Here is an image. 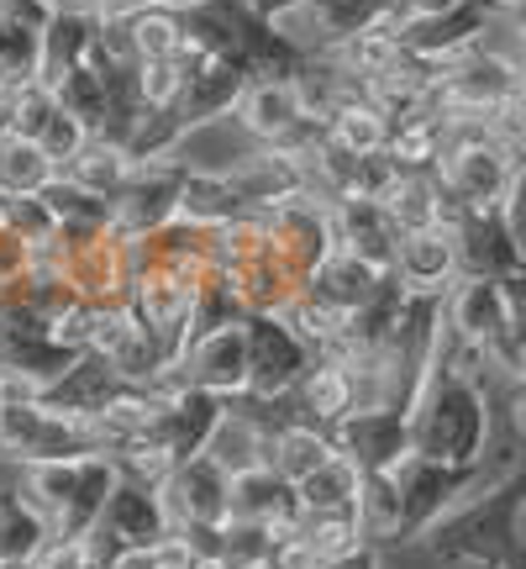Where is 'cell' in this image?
I'll return each instance as SVG.
<instances>
[{"instance_id":"obj_1","label":"cell","mask_w":526,"mask_h":569,"mask_svg":"<svg viewBox=\"0 0 526 569\" xmlns=\"http://www.w3.org/2000/svg\"><path fill=\"white\" fill-rule=\"evenodd\" d=\"M489 359L479 348L443 332L437 365L426 375L422 396L411 407V443L422 459L437 465H485L489 432H495V401H489Z\"/></svg>"},{"instance_id":"obj_2","label":"cell","mask_w":526,"mask_h":569,"mask_svg":"<svg viewBox=\"0 0 526 569\" xmlns=\"http://www.w3.org/2000/svg\"><path fill=\"white\" fill-rule=\"evenodd\" d=\"M522 511H526V465H516L510 475L489 480V490L468 496L464 507H453L437 528L426 532L432 553L479 569H526Z\"/></svg>"},{"instance_id":"obj_3","label":"cell","mask_w":526,"mask_h":569,"mask_svg":"<svg viewBox=\"0 0 526 569\" xmlns=\"http://www.w3.org/2000/svg\"><path fill=\"white\" fill-rule=\"evenodd\" d=\"M437 180L464 201V211L506 206V190L516 180V153L495 138L489 117H447V148L437 163Z\"/></svg>"},{"instance_id":"obj_4","label":"cell","mask_w":526,"mask_h":569,"mask_svg":"<svg viewBox=\"0 0 526 569\" xmlns=\"http://www.w3.org/2000/svg\"><path fill=\"white\" fill-rule=\"evenodd\" d=\"M101 438L84 417L53 411L48 401H21L0 407V459L17 465H69V459H95Z\"/></svg>"},{"instance_id":"obj_5","label":"cell","mask_w":526,"mask_h":569,"mask_svg":"<svg viewBox=\"0 0 526 569\" xmlns=\"http://www.w3.org/2000/svg\"><path fill=\"white\" fill-rule=\"evenodd\" d=\"M395 480H401V538H426L453 507L479 496L489 475L485 465H437V459L411 453L395 469Z\"/></svg>"},{"instance_id":"obj_6","label":"cell","mask_w":526,"mask_h":569,"mask_svg":"<svg viewBox=\"0 0 526 569\" xmlns=\"http://www.w3.org/2000/svg\"><path fill=\"white\" fill-rule=\"evenodd\" d=\"M180 63H184V96H180V106H174V117L184 122V132H201V127L232 117V111L243 106V96L253 90V74H247V69H237L232 59L205 53L195 42H184Z\"/></svg>"},{"instance_id":"obj_7","label":"cell","mask_w":526,"mask_h":569,"mask_svg":"<svg viewBox=\"0 0 526 569\" xmlns=\"http://www.w3.org/2000/svg\"><path fill=\"white\" fill-rule=\"evenodd\" d=\"M390 17V0H305V6H295V11H284L280 32L301 53H311V59H322V53H337V48H347L353 38H364V32H374L380 21Z\"/></svg>"},{"instance_id":"obj_8","label":"cell","mask_w":526,"mask_h":569,"mask_svg":"<svg viewBox=\"0 0 526 569\" xmlns=\"http://www.w3.org/2000/svg\"><path fill=\"white\" fill-rule=\"evenodd\" d=\"M247 359H253V390L259 396H290L301 375L316 365V353L284 311H253L247 317Z\"/></svg>"},{"instance_id":"obj_9","label":"cell","mask_w":526,"mask_h":569,"mask_svg":"<svg viewBox=\"0 0 526 569\" xmlns=\"http://www.w3.org/2000/svg\"><path fill=\"white\" fill-rule=\"evenodd\" d=\"M184 180H190V163L184 159H159V163H138V174L117 196V227L127 238H153L180 217L184 206Z\"/></svg>"},{"instance_id":"obj_10","label":"cell","mask_w":526,"mask_h":569,"mask_svg":"<svg viewBox=\"0 0 526 569\" xmlns=\"http://www.w3.org/2000/svg\"><path fill=\"white\" fill-rule=\"evenodd\" d=\"M101 543L111 549H159L174 538V517H169V501H163L159 486H142V480H117L111 501H105V517L95 528Z\"/></svg>"},{"instance_id":"obj_11","label":"cell","mask_w":526,"mask_h":569,"mask_svg":"<svg viewBox=\"0 0 526 569\" xmlns=\"http://www.w3.org/2000/svg\"><path fill=\"white\" fill-rule=\"evenodd\" d=\"M332 438H337V453H347L364 475H395L416 453V443H411V411L401 407L353 411Z\"/></svg>"},{"instance_id":"obj_12","label":"cell","mask_w":526,"mask_h":569,"mask_svg":"<svg viewBox=\"0 0 526 569\" xmlns=\"http://www.w3.org/2000/svg\"><path fill=\"white\" fill-rule=\"evenodd\" d=\"M301 517H305L301 486L284 480L274 465L232 475V522H259V528H269L284 543V538L301 532Z\"/></svg>"},{"instance_id":"obj_13","label":"cell","mask_w":526,"mask_h":569,"mask_svg":"<svg viewBox=\"0 0 526 569\" xmlns=\"http://www.w3.org/2000/svg\"><path fill=\"white\" fill-rule=\"evenodd\" d=\"M458 264H464V274H479V280H510V274H522L526 248L516 238V227L506 222V206L464 211V222H458Z\"/></svg>"},{"instance_id":"obj_14","label":"cell","mask_w":526,"mask_h":569,"mask_svg":"<svg viewBox=\"0 0 526 569\" xmlns=\"http://www.w3.org/2000/svg\"><path fill=\"white\" fill-rule=\"evenodd\" d=\"M163 501H169L174 528H195V522H232V475H226L211 453H195V459H184V465L169 475Z\"/></svg>"},{"instance_id":"obj_15","label":"cell","mask_w":526,"mask_h":569,"mask_svg":"<svg viewBox=\"0 0 526 569\" xmlns=\"http://www.w3.org/2000/svg\"><path fill=\"white\" fill-rule=\"evenodd\" d=\"M510 327V296H506V280H479V274H464V280L447 290V332L458 338V343L489 348L506 338Z\"/></svg>"},{"instance_id":"obj_16","label":"cell","mask_w":526,"mask_h":569,"mask_svg":"<svg viewBox=\"0 0 526 569\" xmlns=\"http://www.w3.org/2000/svg\"><path fill=\"white\" fill-rule=\"evenodd\" d=\"M222 417H226V396L201 390V386H184L180 396H169V401H163L159 422H153V438H159V443L184 465V459H195V453L211 448Z\"/></svg>"},{"instance_id":"obj_17","label":"cell","mask_w":526,"mask_h":569,"mask_svg":"<svg viewBox=\"0 0 526 569\" xmlns=\"http://www.w3.org/2000/svg\"><path fill=\"white\" fill-rule=\"evenodd\" d=\"M190 386L216 390L226 401H237L253 390V359H247V327H226V332H211V338H195L190 353L180 359Z\"/></svg>"},{"instance_id":"obj_18","label":"cell","mask_w":526,"mask_h":569,"mask_svg":"<svg viewBox=\"0 0 526 569\" xmlns=\"http://www.w3.org/2000/svg\"><path fill=\"white\" fill-rule=\"evenodd\" d=\"M405 290L422 296H447L464 280L458 264V227H422V232H401V259H395Z\"/></svg>"},{"instance_id":"obj_19","label":"cell","mask_w":526,"mask_h":569,"mask_svg":"<svg viewBox=\"0 0 526 569\" xmlns=\"http://www.w3.org/2000/svg\"><path fill=\"white\" fill-rule=\"evenodd\" d=\"M222 174L237 184V196L247 201V211H269V206H284L311 190V169H305L301 159H290V153L263 148V142L253 153H243L232 169H222Z\"/></svg>"},{"instance_id":"obj_20","label":"cell","mask_w":526,"mask_h":569,"mask_svg":"<svg viewBox=\"0 0 526 569\" xmlns=\"http://www.w3.org/2000/svg\"><path fill=\"white\" fill-rule=\"evenodd\" d=\"M332 222H337V248L364 259L380 274H395L401 259V227L390 222V211L380 201H332Z\"/></svg>"},{"instance_id":"obj_21","label":"cell","mask_w":526,"mask_h":569,"mask_svg":"<svg viewBox=\"0 0 526 569\" xmlns=\"http://www.w3.org/2000/svg\"><path fill=\"white\" fill-rule=\"evenodd\" d=\"M295 396V407L311 427H326V432H337V427L358 411V380H353V365H347L343 353H332V359H316V365L301 375V386L290 390Z\"/></svg>"},{"instance_id":"obj_22","label":"cell","mask_w":526,"mask_h":569,"mask_svg":"<svg viewBox=\"0 0 526 569\" xmlns=\"http://www.w3.org/2000/svg\"><path fill=\"white\" fill-rule=\"evenodd\" d=\"M127 386H132V380H127L105 353L84 348V359L69 369L63 380H53V386L42 390V401H48L53 411H69V417H84V422H90V417H101V411L111 407Z\"/></svg>"},{"instance_id":"obj_23","label":"cell","mask_w":526,"mask_h":569,"mask_svg":"<svg viewBox=\"0 0 526 569\" xmlns=\"http://www.w3.org/2000/svg\"><path fill=\"white\" fill-rule=\"evenodd\" d=\"M390 132H395V122H390L385 111L368 101L364 90L343 96V101L326 111V138L337 142L343 153H353V159H374V153H385Z\"/></svg>"},{"instance_id":"obj_24","label":"cell","mask_w":526,"mask_h":569,"mask_svg":"<svg viewBox=\"0 0 526 569\" xmlns=\"http://www.w3.org/2000/svg\"><path fill=\"white\" fill-rule=\"evenodd\" d=\"M84 359V348H69L48 332H0V369H17L27 380H38L42 390L63 380L69 369Z\"/></svg>"},{"instance_id":"obj_25","label":"cell","mask_w":526,"mask_h":569,"mask_svg":"<svg viewBox=\"0 0 526 569\" xmlns=\"http://www.w3.org/2000/svg\"><path fill=\"white\" fill-rule=\"evenodd\" d=\"M95 38H101V17H63V11H53V21L42 27V84L59 90L63 74L84 69Z\"/></svg>"},{"instance_id":"obj_26","label":"cell","mask_w":526,"mask_h":569,"mask_svg":"<svg viewBox=\"0 0 526 569\" xmlns=\"http://www.w3.org/2000/svg\"><path fill=\"white\" fill-rule=\"evenodd\" d=\"M390 274H380V269H368L364 259H353V253H332L322 269H316V280H311V296L316 301H326L332 311H347V317H358L374 296H380V284H385Z\"/></svg>"},{"instance_id":"obj_27","label":"cell","mask_w":526,"mask_h":569,"mask_svg":"<svg viewBox=\"0 0 526 569\" xmlns=\"http://www.w3.org/2000/svg\"><path fill=\"white\" fill-rule=\"evenodd\" d=\"M443 148H447V117L432 106V111L411 117V122H395L385 153L401 174H432L443 163Z\"/></svg>"},{"instance_id":"obj_28","label":"cell","mask_w":526,"mask_h":569,"mask_svg":"<svg viewBox=\"0 0 526 569\" xmlns=\"http://www.w3.org/2000/svg\"><path fill=\"white\" fill-rule=\"evenodd\" d=\"M247 317H253V306H247V296L237 290V280H232V269H205L201 280V296H195V322H190V343L195 338H211V332H226V327H243Z\"/></svg>"},{"instance_id":"obj_29","label":"cell","mask_w":526,"mask_h":569,"mask_svg":"<svg viewBox=\"0 0 526 569\" xmlns=\"http://www.w3.org/2000/svg\"><path fill=\"white\" fill-rule=\"evenodd\" d=\"M205 453H211L226 475H247V469H259L274 459V438H269L259 422H247L243 411L226 401V417H222V427H216V438H211Z\"/></svg>"},{"instance_id":"obj_30","label":"cell","mask_w":526,"mask_h":569,"mask_svg":"<svg viewBox=\"0 0 526 569\" xmlns=\"http://www.w3.org/2000/svg\"><path fill=\"white\" fill-rule=\"evenodd\" d=\"M63 169L42 153L32 138H17L0 127V196H42Z\"/></svg>"},{"instance_id":"obj_31","label":"cell","mask_w":526,"mask_h":569,"mask_svg":"<svg viewBox=\"0 0 526 569\" xmlns=\"http://www.w3.org/2000/svg\"><path fill=\"white\" fill-rule=\"evenodd\" d=\"M243 211H247V201L237 196V184L226 180L222 169H190L180 217H190V222H201V227H226V222H237Z\"/></svg>"},{"instance_id":"obj_32","label":"cell","mask_w":526,"mask_h":569,"mask_svg":"<svg viewBox=\"0 0 526 569\" xmlns=\"http://www.w3.org/2000/svg\"><path fill=\"white\" fill-rule=\"evenodd\" d=\"M74 184H84V190H95V196H122L127 184H132V174H138V159L127 153L122 142H105V138H95L90 148H84L80 159L63 169Z\"/></svg>"},{"instance_id":"obj_33","label":"cell","mask_w":526,"mask_h":569,"mask_svg":"<svg viewBox=\"0 0 526 569\" xmlns=\"http://www.w3.org/2000/svg\"><path fill=\"white\" fill-rule=\"evenodd\" d=\"M301 538L311 543V549L322 553V559H353V553H364L368 543V522H364V511L358 507H347V511H305L301 517Z\"/></svg>"},{"instance_id":"obj_34","label":"cell","mask_w":526,"mask_h":569,"mask_svg":"<svg viewBox=\"0 0 526 569\" xmlns=\"http://www.w3.org/2000/svg\"><path fill=\"white\" fill-rule=\"evenodd\" d=\"M364 469L353 465L347 453H332L311 480H301V501L305 511H347V507H364Z\"/></svg>"},{"instance_id":"obj_35","label":"cell","mask_w":526,"mask_h":569,"mask_svg":"<svg viewBox=\"0 0 526 569\" xmlns=\"http://www.w3.org/2000/svg\"><path fill=\"white\" fill-rule=\"evenodd\" d=\"M332 453H337V438H332L326 427L295 422L290 432H280V438H274V459H269V465L280 469L284 480H295V486H301V480H311V475H316Z\"/></svg>"},{"instance_id":"obj_36","label":"cell","mask_w":526,"mask_h":569,"mask_svg":"<svg viewBox=\"0 0 526 569\" xmlns=\"http://www.w3.org/2000/svg\"><path fill=\"white\" fill-rule=\"evenodd\" d=\"M42 80V27L0 11V84Z\"/></svg>"},{"instance_id":"obj_37","label":"cell","mask_w":526,"mask_h":569,"mask_svg":"<svg viewBox=\"0 0 526 569\" xmlns=\"http://www.w3.org/2000/svg\"><path fill=\"white\" fill-rule=\"evenodd\" d=\"M284 317H290V327H295L305 343H311V353H316V359L347 353V327H353V317H347V311H332L326 301H316V296L305 290V296L290 306Z\"/></svg>"},{"instance_id":"obj_38","label":"cell","mask_w":526,"mask_h":569,"mask_svg":"<svg viewBox=\"0 0 526 569\" xmlns=\"http://www.w3.org/2000/svg\"><path fill=\"white\" fill-rule=\"evenodd\" d=\"M127 38L138 48V59H180L190 32H184V11H169V6H148L138 17H127Z\"/></svg>"},{"instance_id":"obj_39","label":"cell","mask_w":526,"mask_h":569,"mask_svg":"<svg viewBox=\"0 0 526 569\" xmlns=\"http://www.w3.org/2000/svg\"><path fill=\"white\" fill-rule=\"evenodd\" d=\"M42 201L53 206L59 227H117V201H111V196H95V190H84V184H74L69 174H59V180L48 184Z\"/></svg>"},{"instance_id":"obj_40","label":"cell","mask_w":526,"mask_h":569,"mask_svg":"<svg viewBox=\"0 0 526 569\" xmlns=\"http://www.w3.org/2000/svg\"><path fill=\"white\" fill-rule=\"evenodd\" d=\"M59 111V96L48 90L42 80H27V84H6V106H0V127L17 132V138H42V127L53 122Z\"/></svg>"},{"instance_id":"obj_41","label":"cell","mask_w":526,"mask_h":569,"mask_svg":"<svg viewBox=\"0 0 526 569\" xmlns=\"http://www.w3.org/2000/svg\"><path fill=\"white\" fill-rule=\"evenodd\" d=\"M0 206H6V227L17 232V238H27L32 248H48L59 243V217H53V206L42 201V196H0Z\"/></svg>"},{"instance_id":"obj_42","label":"cell","mask_w":526,"mask_h":569,"mask_svg":"<svg viewBox=\"0 0 526 569\" xmlns=\"http://www.w3.org/2000/svg\"><path fill=\"white\" fill-rule=\"evenodd\" d=\"M280 549V538L259 522H226V543H222V569H269Z\"/></svg>"},{"instance_id":"obj_43","label":"cell","mask_w":526,"mask_h":569,"mask_svg":"<svg viewBox=\"0 0 526 569\" xmlns=\"http://www.w3.org/2000/svg\"><path fill=\"white\" fill-rule=\"evenodd\" d=\"M59 96L63 111H74V117H84L90 127L105 122V106H111V90H105V80L84 63V69H74V74H63V84L53 90Z\"/></svg>"},{"instance_id":"obj_44","label":"cell","mask_w":526,"mask_h":569,"mask_svg":"<svg viewBox=\"0 0 526 569\" xmlns=\"http://www.w3.org/2000/svg\"><path fill=\"white\" fill-rule=\"evenodd\" d=\"M358 511L368 522V538H401V480L395 475H368Z\"/></svg>"},{"instance_id":"obj_45","label":"cell","mask_w":526,"mask_h":569,"mask_svg":"<svg viewBox=\"0 0 526 569\" xmlns=\"http://www.w3.org/2000/svg\"><path fill=\"white\" fill-rule=\"evenodd\" d=\"M90 142H95V127L84 122V117H74V111H63V106H59V111H53V122L42 127L38 148H42V153H48L53 163H59V169H69V163L80 159Z\"/></svg>"},{"instance_id":"obj_46","label":"cell","mask_w":526,"mask_h":569,"mask_svg":"<svg viewBox=\"0 0 526 569\" xmlns=\"http://www.w3.org/2000/svg\"><path fill=\"white\" fill-rule=\"evenodd\" d=\"M138 84H142V106H148V111H174L184 96V63L180 59H148L138 69Z\"/></svg>"},{"instance_id":"obj_47","label":"cell","mask_w":526,"mask_h":569,"mask_svg":"<svg viewBox=\"0 0 526 569\" xmlns=\"http://www.w3.org/2000/svg\"><path fill=\"white\" fill-rule=\"evenodd\" d=\"M95 311H101L95 301H84V296H69V301L53 311L48 332H53L59 343H69V348H90V338H95Z\"/></svg>"},{"instance_id":"obj_48","label":"cell","mask_w":526,"mask_h":569,"mask_svg":"<svg viewBox=\"0 0 526 569\" xmlns=\"http://www.w3.org/2000/svg\"><path fill=\"white\" fill-rule=\"evenodd\" d=\"M489 127H495V138L516 153V163H526V80L516 84V96H510V101L489 117Z\"/></svg>"},{"instance_id":"obj_49","label":"cell","mask_w":526,"mask_h":569,"mask_svg":"<svg viewBox=\"0 0 526 569\" xmlns=\"http://www.w3.org/2000/svg\"><path fill=\"white\" fill-rule=\"evenodd\" d=\"M95 559V543L90 538H53L48 549H42L38 569H90Z\"/></svg>"},{"instance_id":"obj_50","label":"cell","mask_w":526,"mask_h":569,"mask_svg":"<svg viewBox=\"0 0 526 569\" xmlns=\"http://www.w3.org/2000/svg\"><path fill=\"white\" fill-rule=\"evenodd\" d=\"M269 569H332V559H322V553L305 543L301 532L295 538H284L280 549H274V559H269Z\"/></svg>"},{"instance_id":"obj_51","label":"cell","mask_w":526,"mask_h":569,"mask_svg":"<svg viewBox=\"0 0 526 569\" xmlns=\"http://www.w3.org/2000/svg\"><path fill=\"white\" fill-rule=\"evenodd\" d=\"M506 222L516 227V238H522V248H526V163H516V180H510V190H506Z\"/></svg>"},{"instance_id":"obj_52","label":"cell","mask_w":526,"mask_h":569,"mask_svg":"<svg viewBox=\"0 0 526 569\" xmlns=\"http://www.w3.org/2000/svg\"><path fill=\"white\" fill-rule=\"evenodd\" d=\"M506 417H510V432H516V443L526 448V380H516V386H510Z\"/></svg>"},{"instance_id":"obj_53","label":"cell","mask_w":526,"mask_h":569,"mask_svg":"<svg viewBox=\"0 0 526 569\" xmlns=\"http://www.w3.org/2000/svg\"><path fill=\"white\" fill-rule=\"evenodd\" d=\"M0 11H11V17H27L32 27H48V21H53V6H48V0H0Z\"/></svg>"},{"instance_id":"obj_54","label":"cell","mask_w":526,"mask_h":569,"mask_svg":"<svg viewBox=\"0 0 526 569\" xmlns=\"http://www.w3.org/2000/svg\"><path fill=\"white\" fill-rule=\"evenodd\" d=\"M148 6H159V0H101V21H127L148 11Z\"/></svg>"},{"instance_id":"obj_55","label":"cell","mask_w":526,"mask_h":569,"mask_svg":"<svg viewBox=\"0 0 526 569\" xmlns=\"http://www.w3.org/2000/svg\"><path fill=\"white\" fill-rule=\"evenodd\" d=\"M506 21H510V38H516V53H522V69H526V0H516V6H510Z\"/></svg>"},{"instance_id":"obj_56","label":"cell","mask_w":526,"mask_h":569,"mask_svg":"<svg viewBox=\"0 0 526 569\" xmlns=\"http://www.w3.org/2000/svg\"><path fill=\"white\" fill-rule=\"evenodd\" d=\"M63 17H101V0H48Z\"/></svg>"},{"instance_id":"obj_57","label":"cell","mask_w":526,"mask_h":569,"mask_svg":"<svg viewBox=\"0 0 526 569\" xmlns=\"http://www.w3.org/2000/svg\"><path fill=\"white\" fill-rule=\"evenodd\" d=\"M295 6H305V0H259L263 17H284V11H295Z\"/></svg>"},{"instance_id":"obj_58","label":"cell","mask_w":526,"mask_h":569,"mask_svg":"<svg viewBox=\"0 0 526 569\" xmlns=\"http://www.w3.org/2000/svg\"><path fill=\"white\" fill-rule=\"evenodd\" d=\"M159 6H169V11H195V6H205V0H159Z\"/></svg>"},{"instance_id":"obj_59","label":"cell","mask_w":526,"mask_h":569,"mask_svg":"<svg viewBox=\"0 0 526 569\" xmlns=\"http://www.w3.org/2000/svg\"><path fill=\"white\" fill-rule=\"evenodd\" d=\"M0 106H6V84H0Z\"/></svg>"},{"instance_id":"obj_60","label":"cell","mask_w":526,"mask_h":569,"mask_svg":"<svg viewBox=\"0 0 526 569\" xmlns=\"http://www.w3.org/2000/svg\"><path fill=\"white\" fill-rule=\"evenodd\" d=\"M21 569H38V565H21Z\"/></svg>"},{"instance_id":"obj_61","label":"cell","mask_w":526,"mask_h":569,"mask_svg":"<svg viewBox=\"0 0 526 569\" xmlns=\"http://www.w3.org/2000/svg\"><path fill=\"white\" fill-rule=\"evenodd\" d=\"M253 6H259V0H253Z\"/></svg>"}]
</instances>
